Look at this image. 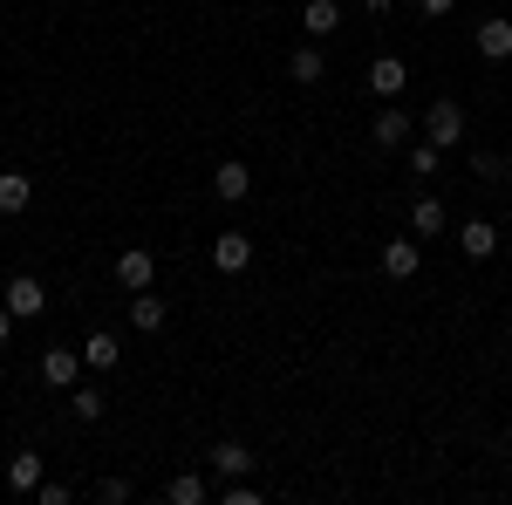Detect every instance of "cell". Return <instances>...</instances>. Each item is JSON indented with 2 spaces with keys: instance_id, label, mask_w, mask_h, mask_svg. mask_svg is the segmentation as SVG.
Returning <instances> with one entry per match:
<instances>
[{
  "instance_id": "obj_24",
  "label": "cell",
  "mask_w": 512,
  "mask_h": 505,
  "mask_svg": "<svg viewBox=\"0 0 512 505\" xmlns=\"http://www.w3.org/2000/svg\"><path fill=\"white\" fill-rule=\"evenodd\" d=\"M472 171L478 178H506V157L499 151H472Z\"/></svg>"
},
{
  "instance_id": "obj_21",
  "label": "cell",
  "mask_w": 512,
  "mask_h": 505,
  "mask_svg": "<svg viewBox=\"0 0 512 505\" xmlns=\"http://www.w3.org/2000/svg\"><path fill=\"white\" fill-rule=\"evenodd\" d=\"M403 157H410V171H417V178H437V164H444V151H437L431 137H424V144H403Z\"/></svg>"
},
{
  "instance_id": "obj_11",
  "label": "cell",
  "mask_w": 512,
  "mask_h": 505,
  "mask_svg": "<svg viewBox=\"0 0 512 505\" xmlns=\"http://www.w3.org/2000/svg\"><path fill=\"white\" fill-rule=\"evenodd\" d=\"M403 82H410L403 55H376V62H369V89H376L383 103H396V96H403Z\"/></svg>"
},
{
  "instance_id": "obj_19",
  "label": "cell",
  "mask_w": 512,
  "mask_h": 505,
  "mask_svg": "<svg viewBox=\"0 0 512 505\" xmlns=\"http://www.w3.org/2000/svg\"><path fill=\"white\" fill-rule=\"evenodd\" d=\"M287 76H294L301 89H308V82H321V76H328V55H321L315 41H308V48H294V62H287Z\"/></svg>"
},
{
  "instance_id": "obj_7",
  "label": "cell",
  "mask_w": 512,
  "mask_h": 505,
  "mask_svg": "<svg viewBox=\"0 0 512 505\" xmlns=\"http://www.w3.org/2000/svg\"><path fill=\"white\" fill-rule=\"evenodd\" d=\"M246 192H253V171H246L239 157H226V164L212 171V198H226V205H246Z\"/></svg>"
},
{
  "instance_id": "obj_12",
  "label": "cell",
  "mask_w": 512,
  "mask_h": 505,
  "mask_svg": "<svg viewBox=\"0 0 512 505\" xmlns=\"http://www.w3.org/2000/svg\"><path fill=\"white\" fill-rule=\"evenodd\" d=\"M28 205H35V178H28V171H0V212L21 219Z\"/></svg>"
},
{
  "instance_id": "obj_8",
  "label": "cell",
  "mask_w": 512,
  "mask_h": 505,
  "mask_svg": "<svg viewBox=\"0 0 512 505\" xmlns=\"http://www.w3.org/2000/svg\"><path fill=\"white\" fill-rule=\"evenodd\" d=\"M458 253H465V260H492V253H499V226H492V219H465V226H458Z\"/></svg>"
},
{
  "instance_id": "obj_5",
  "label": "cell",
  "mask_w": 512,
  "mask_h": 505,
  "mask_svg": "<svg viewBox=\"0 0 512 505\" xmlns=\"http://www.w3.org/2000/svg\"><path fill=\"white\" fill-rule=\"evenodd\" d=\"M410 130H417V123L403 117L396 103H383V110H376V123H369V144H376V151H403V144H410Z\"/></svg>"
},
{
  "instance_id": "obj_10",
  "label": "cell",
  "mask_w": 512,
  "mask_h": 505,
  "mask_svg": "<svg viewBox=\"0 0 512 505\" xmlns=\"http://www.w3.org/2000/svg\"><path fill=\"white\" fill-rule=\"evenodd\" d=\"M478 55H485V62H512V21L506 14H492V21H478Z\"/></svg>"
},
{
  "instance_id": "obj_6",
  "label": "cell",
  "mask_w": 512,
  "mask_h": 505,
  "mask_svg": "<svg viewBox=\"0 0 512 505\" xmlns=\"http://www.w3.org/2000/svg\"><path fill=\"white\" fill-rule=\"evenodd\" d=\"M212 267H219V273H246V267H253V239L239 233V226H233V233H219V239H212Z\"/></svg>"
},
{
  "instance_id": "obj_30",
  "label": "cell",
  "mask_w": 512,
  "mask_h": 505,
  "mask_svg": "<svg viewBox=\"0 0 512 505\" xmlns=\"http://www.w3.org/2000/svg\"><path fill=\"white\" fill-rule=\"evenodd\" d=\"M506 233H512V219H506Z\"/></svg>"
},
{
  "instance_id": "obj_9",
  "label": "cell",
  "mask_w": 512,
  "mask_h": 505,
  "mask_svg": "<svg viewBox=\"0 0 512 505\" xmlns=\"http://www.w3.org/2000/svg\"><path fill=\"white\" fill-rule=\"evenodd\" d=\"M417 267H424V246H417V233L383 246V273H390V280H417Z\"/></svg>"
},
{
  "instance_id": "obj_27",
  "label": "cell",
  "mask_w": 512,
  "mask_h": 505,
  "mask_svg": "<svg viewBox=\"0 0 512 505\" xmlns=\"http://www.w3.org/2000/svg\"><path fill=\"white\" fill-rule=\"evenodd\" d=\"M451 7H458V0H417V14H431V21H444Z\"/></svg>"
},
{
  "instance_id": "obj_14",
  "label": "cell",
  "mask_w": 512,
  "mask_h": 505,
  "mask_svg": "<svg viewBox=\"0 0 512 505\" xmlns=\"http://www.w3.org/2000/svg\"><path fill=\"white\" fill-rule=\"evenodd\" d=\"M301 28H308L315 41H328L335 28H342V0H308V7H301Z\"/></svg>"
},
{
  "instance_id": "obj_22",
  "label": "cell",
  "mask_w": 512,
  "mask_h": 505,
  "mask_svg": "<svg viewBox=\"0 0 512 505\" xmlns=\"http://www.w3.org/2000/svg\"><path fill=\"white\" fill-rule=\"evenodd\" d=\"M96 417H103V389L76 383V424H96Z\"/></svg>"
},
{
  "instance_id": "obj_1",
  "label": "cell",
  "mask_w": 512,
  "mask_h": 505,
  "mask_svg": "<svg viewBox=\"0 0 512 505\" xmlns=\"http://www.w3.org/2000/svg\"><path fill=\"white\" fill-rule=\"evenodd\" d=\"M424 137H431L437 151H458V144H465V110H458L451 96H437L431 110H424Z\"/></svg>"
},
{
  "instance_id": "obj_16",
  "label": "cell",
  "mask_w": 512,
  "mask_h": 505,
  "mask_svg": "<svg viewBox=\"0 0 512 505\" xmlns=\"http://www.w3.org/2000/svg\"><path fill=\"white\" fill-rule=\"evenodd\" d=\"M82 362H89V369H117V362H123V342L110 335V328H96V335H82Z\"/></svg>"
},
{
  "instance_id": "obj_26",
  "label": "cell",
  "mask_w": 512,
  "mask_h": 505,
  "mask_svg": "<svg viewBox=\"0 0 512 505\" xmlns=\"http://www.w3.org/2000/svg\"><path fill=\"white\" fill-rule=\"evenodd\" d=\"M219 499H226V505H260V492H253V485H246V478H233V485H226V492H219Z\"/></svg>"
},
{
  "instance_id": "obj_15",
  "label": "cell",
  "mask_w": 512,
  "mask_h": 505,
  "mask_svg": "<svg viewBox=\"0 0 512 505\" xmlns=\"http://www.w3.org/2000/svg\"><path fill=\"white\" fill-rule=\"evenodd\" d=\"M444 226H451V212H444V198H417V205H410V233H417V239H437Z\"/></svg>"
},
{
  "instance_id": "obj_29",
  "label": "cell",
  "mask_w": 512,
  "mask_h": 505,
  "mask_svg": "<svg viewBox=\"0 0 512 505\" xmlns=\"http://www.w3.org/2000/svg\"><path fill=\"white\" fill-rule=\"evenodd\" d=\"M362 7H369V14H390V7H396V0H362Z\"/></svg>"
},
{
  "instance_id": "obj_18",
  "label": "cell",
  "mask_w": 512,
  "mask_h": 505,
  "mask_svg": "<svg viewBox=\"0 0 512 505\" xmlns=\"http://www.w3.org/2000/svg\"><path fill=\"white\" fill-rule=\"evenodd\" d=\"M130 328H137V335H158V328H164V301L151 294V287L130 294Z\"/></svg>"
},
{
  "instance_id": "obj_13",
  "label": "cell",
  "mask_w": 512,
  "mask_h": 505,
  "mask_svg": "<svg viewBox=\"0 0 512 505\" xmlns=\"http://www.w3.org/2000/svg\"><path fill=\"white\" fill-rule=\"evenodd\" d=\"M205 465L219 471V478H246V471H253V451L226 437V444H212V451H205Z\"/></svg>"
},
{
  "instance_id": "obj_4",
  "label": "cell",
  "mask_w": 512,
  "mask_h": 505,
  "mask_svg": "<svg viewBox=\"0 0 512 505\" xmlns=\"http://www.w3.org/2000/svg\"><path fill=\"white\" fill-rule=\"evenodd\" d=\"M0 301H7V308H14V321H35V314L48 308V287H41L35 273H14V280H7V294H0Z\"/></svg>"
},
{
  "instance_id": "obj_2",
  "label": "cell",
  "mask_w": 512,
  "mask_h": 505,
  "mask_svg": "<svg viewBox=\"0 0 512 505\" xmlns=\"http://www.w3.org/2000/svg\"><path fill=\"white\" fill-rule=\"evenodd\" d=\"M82 369H89V362H82L76 342H55V349H41V383H48V389H76Z\"/></svg>"
},
{
  "instance_id": "obj_23",
  "label": "cell",
  "mask_w": 512,
  "mask_h": 505,
  "mask_svg": "<svg viewBox=\"0 0 512 505\" xmlns=\"http://www.w3.org/2000/svg\"><path fill=\"white\" fill-rule=\"evenodd\" d=\"M35 499H41V505H69V499H76V485H62V478H41Z\"/></svg>"
},
{
  "instance_id": "obj_3",
  "label": "cell",
  "mask_w": 512,
  "mask_h": 505,
  "mask_svg": "<svg viewBox=\"0 0 512 505\" xmlns=\"http://www.w3.org/2000/svg\"><path fill=\"white\" fill-rule=\"evenodd\" d=\"M151 280H158V253H151V246H123L117 253V287L123 294H144Z\"/></svg>"
},
{
  "instance_id": "obj_25",
  "label": "cell",
  "mask_w": 512,
  "mask_h": 505,
  "mask_svg": "<svg viewBox=\"0 0 512 505\" xmlns=\"http://www.w3.org/2000/svg\"><path fill=\"white\" fill-rule=\"evenodd\" d=\"M96 499H103V505H123V499H130V478H103V485H96Z\"/></svg>"
},
{
  "instance_id": "obj_31",
  "label": "cell",
  "mask_w": 512,
  "mask_h": 505,
  "mask_svg": "<svg viewBox=\"0 0 512 505\" xmlns=\"http://www.w3.org/2000/svg\"><path fill=\"white\" fill-rule=\"evenodd\" d=\"M506 451H512V437H506Z\"/></svg>"
},
{
  "instance_id": "obj_17",
  "label": "cell",
  "mask_w": 512,
  "mask_h": 505,
  "mask_svg": "<svg viewBox=\"0 0 512 505\" xmlns=\"http://www.w3.org/2000/svg\"><path fill=\"white\" fill-rule=\"evenodd\" d=\"M35 485H41V458L35 451H14V458H7V492L35 499Z\"/></svg>"
},
{
  "instance_id": "obj_28",
  "label": "cell",
  "mask_w": 512,
  "mask_h": 505,
  "mask_svg": "<svg viewBox=\"0 0 512 505\" xmlns=\"http://www.w3.org/2000/svg\"><path fill=\"white\" fill-rule=\"evenodd\" d=\"M7 335H14V308L0 301V342H7Z\"/></svg>"
},
{
  "instance_id": "obj_20",
  "label": "cell",
  "mask_w": 512,
  "mask_h": 505,
  "mask_svg": "<svg viewBox=\"0 0 512 505\" xmlns=\"http://www.w3.org/2000/svg\"><path fill=\"white\" fill-rule=\"evenodd\" d=\"M164 499H171V505H205L212 492H205V478H198V471H178V478L164 485Z\"/></svg>"
}]
</instances>
